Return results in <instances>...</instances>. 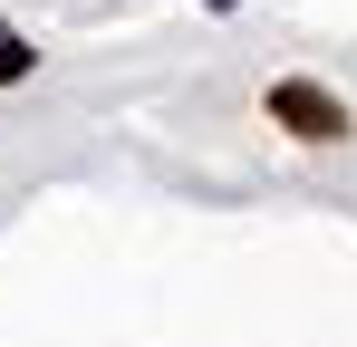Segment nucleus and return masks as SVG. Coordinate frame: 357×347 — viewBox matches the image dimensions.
Here are the masks:
<instances>
[{
	"instance_id": "f03ea898",
	"label": "nucleus",
	"mask_w": 357,
	"mask_h": 347,
	"mask_svg": "<svg viewBox=\"0 0 357 347\" xmlns=\"http://www.w3.org/2000/svg\"><path fill=\"white\" fill-rule=\"evenodd\" d=\"M29 68H39V49H29V39H10V29H0V87H20V77H29Z\"/></svg>"
},
{
	"instance_id": "f257e3e1",
	"label": "nucleus",
	"mask_w": 357,
	"mask_h": 347,
	"mask_svg": "<svg viewBox=\"0 0 357 347\" xmlns=\"http://www.w3.org/2000/svg\"><path fill=\"white\" fill-rule=\"evenodd\" d=\"M271 125H290L299 145H338L357 116H348V97H328L319 77H280V87H271Z\"/></svg>"
}]
</instances>
